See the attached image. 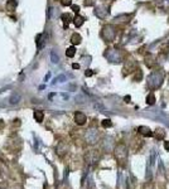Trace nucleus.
Instances as JSON below:
<instances>
[{
    "label": "nucleus",
    "mask_w": 169,
    "mask_h": 189,
    "mask_svg": "<svg viewBox=\"0 0 169 189\" xmlns=\"http://www.w3.org/2000/svg\"><path fill=\"white\" fill-rule=\"evenodd\" d=\"M74 54H76V48L74 47H70L68 49L66 50V56L67 57L71 58V57H74Z\"/></svg>",
    "instance_id": "18"
},
{
    "label": "nucleus",
    "mask_w": 169,
    "mask_h": 189,
    "mask_svg": "<svg viewBox=\"0 0 169 189\" xmlns=\"http://www.w3.org/2000/svg\"><path fill=\"white\" fill-rule=\"evenodd\" d=\"M135 68H136V63L130 59V61L126 62V64H125V67H124V73H130V72L135 71Z\"/></svg>",
    "instance_id": "8"
},
{
    "label": "nucleus",
    "mask_w": 169,
    "mask_h": 189,
    "mask_svg": "<svg viewBox=\"0 0 169 189\" xmlns=\"http://www.w3.org/2000/svg\"><path fill=\"white\" fill-rule=\"evenodd\" d=\"M128 19H129L128 15H120V16H116V18H115V20H119V22H125Z\"/></svg>",
    "instance_id": "22"
},
{
    "label": "nucleus",
    "mask_w": 169,
    "mask_h": 189,
    "mask_svg": "<svg viewBox=\"0 0 169 189\" xmlns=\"http://www.w3.org/2000/svg\"><path fill=\"white\" fill-rule=\"evenodd\" d=\"M81 40H82V38H81L80 34H77V33H74L73 36L71 37V42H72V44H73V46H77V44H80Z\"/></svg>",
    "instance_id": "11"
},
{
    "label": "nucleus",
    "mask_w": 169,
    "mask_h": 189,
    "mask_svg": "<svg viewBox=\"0 0 169 189\" xmlns=\"http://www.w3.org/2000/svg\"><path fill=\"white\" fill-rule=\"evenodd\" d=\"M42 38H43V34H38V37H37V46H38L39 49L42 48Z\"/></svg>",
    "instance_id": "21"
},
{
    "label": "nucleus",
    "mask_w": 169,
    "mask_h": 189,
    "mask_svg": "<svg viewBox=\"0 0 169 189\" xmlns=\"http://www.w3.org/2000/svg\"><path fill=\"white\" fill-rule=\"evenodd\" d=\"M95 4V0H84V5L86 6H91Z\"/></svg>",
    "instance_id": "24"
},
{
    "label": "nucleus",
    "mask_w": 169,
    "mask_h": 189,
    "mask_svg": "<svg viewBox=\"0 0 169 189\" xmlns=\"http://www.w3.org/2000/svg\"><path fill=\"white\" fill-rule=\"evenodd\" d=\"M50 59H52V63H56V64L60 62V57H58V54L54 52V50L50 53Z\"/></svg>",
    "instance_id": "19"
},
{
    "label": "nucleus",
    "mask_w": 169,
    "mask_h": 189,
    "mask_svg": "<svg viewBox=\"0 0 169 189\" xmlns=\"http://www.w3.org/2000/svg\"><path fill=\"white\" fill-rule=\"evenodd\" d=\"M147 104L148 105H154L155 104V96L154 93H149L148 97H147Z\"/></svg>",
    "instance_id": "16"
},
{
    "label": "nucleus",
    "mask_w": 169,
    "mask_h": 189,
    "mask_svg": "<svg viewBox=\"0 0 169 189\" xmlns=\"http://www.w3.org/2000/svg\"><path fill=\"white\" fill-rule=\"evenodd\" d=\"M101 125H102V127H111L112 126V122H111V120L106 119V120H104V121L101 122Z\"/></svg>",
    "instance_id": "20"
},
{
    "label": "nucleus",
    "mask_w": 169,
    "mask_h": 189,
    "mask_svg": "<svg viewBox=\"0 0 169 189\" xmlns=\"http://www.w3.org/2000/svg\"><path fill=\"white\" fill-rule=\"evenodd\" d=\"M15 8H16V2H15V0H9V2L6 3V10L8 12H13Z\"/></svg>",
    "instance_id": "14"
},
{
    "label": "nucleus",
    "mask_w": 169,
    "mask_h": 189,
    "mask_svg": "<svg viewBox=\"0 0 169 189\" xmlns=\"http://www.w3.org/2000/svg\"><path fill=\"white\" fill-rule=\"evenodd\" d=\"M163 83V73L162 72H158L154 71L149 77H148V87L151 90H155L159 88Z\"/></svg>",
    "instance_id": "1"
},
{
    "label": "nucleus",
    "mask_w": 169,
    "mask_h": 189,
    "mask_svg": "<svg viewBox=\"0 0 169 189\" xmlns=\"http://www.w3.org/2000/svg\"><path fill=\"white\" fill-rule=\"evenodd\" d=\"M95 15L97 16V18H100V19H105L106 16L109 15V9L106 6H104V5L97 6L95 9Z\"/></svg>",
    "instance_id": "6"
},
{
    "label": "nucleus",
    "mask_w": 169,
    "mask_h": 189,
    "mask_svg": "<svg viewBox=\"0 0 169 189\" xmlns=\"http://www.w3.org/2000/svg\"><path fill=\"white\" fill-rule=\"evenodd\" d=\"M72 10H73L76 14H77V13L80 12V6H78V5H73V6H72Z\"/></svg>",
    "instance_id": "25"
},
{
    "label": "nucleus",
    "mask_w": 169,
    "mask_h": 189,
    "mask_svg": "<svg viewBox=\"0 0 169 189\" xmlns=\"http://www.w3.org/2000/svg\"><path fill=\"white\" fill-rule=\"evenodd\" d=\"M86 121H87V117H86V115H84L83 112L78 111V112L74 114V122L77 124V125L82 126V125L86 124Z\"/></svg>",
    "instance_id": "7"
},
{
    "label": "nucleus",
    "mask_w": 169,
    "mask_h": 189,
    "mask_svg": "<svg viewBox=\"0 0 169 189\" xmlns=\"http://www.w3.org/2000/svg\"><path fill=\"white\" fill-rule=\"evenodd\" d=\"M72 68H73V70H78V68H80V64H78V63H73V64H72Z\"/></svg>",
    "instance_id": "27"
},
{
    "label": "nucleus",
    "mask_w": 169,
    "mask_h": 189,
    "mask_svg": "<svg viewBox=\"0 0 169 189\" xmlns=\"http://www.w3.org/2000/svg\"><path fill=\"white\" fill-rule=\"evenodd\" d=\"M83 22H84V18H83V16H81V15H77V16H76V18L73 19V23H74V25H76L77 28L81 27V25L83 24Z\"/></svg>",
    "instance_id": "13"
},
{
    "label": "nucleus",
    "mask_w": 169,
    "mask_h": 189,
    "mask_svg": "<svg viewBox=\"0 0 169 189\" xmlns=\"http://www.w3.org/2000/svg\"><path fill=\"white\" fill-rule=\"evenodd\" d=\"M19 101H20V94L19 93H13L10 96V100H9V102L12 105H16Z\"/></svg>",
    "instance_id": "12"
},
{
    "label": "nucleus",
    "mask_w": 169,
    "mask_h": 189,
    "mask_svg": "<svg viewBox=\"0 0 169 189\" xmlns=\"http://www.w3.org/2000/svg\"><path fill=\"white\" fill-rule=\"evenodd\" d=\"M138 132L141 134L143 136H148V137L153 136V131H151L148 126H139L138 127Z\"/></svg>",
    "instance_id": "9"
},
{
    "label": "nucleus",
    "mask_w": 169,
    "mask_h": 189,
    "mask_svg": "<svg viewBox=\"0 0 169 189\" xmlns=\"http://www.w3.org/2000/svg\"><path fill=\"white\" fill-rule=\"evenodd\" d=\"M62 20H63L64 27L67 28V27H68V24H70V22H71V16H70V14H63V15H62Z\"/></svg>",
    "instance_id": "17"
},
{
    "label": "nucleus",
    "mask_w": 169,
    "mask_h": 189,
    "mask_svg": "<svg viewBox=\"0 0 169 189\" xmlns=\"http://www.w3.org/2000/svg\"><path fill=\"white\" fill-rule=\"evenodd\" d=\"M102 37L106 42H114L115 37H116V30L112 25H105L102 28Z\"/></svg>",
    "instance_id": "2"
},
{
    "label": "nucleus",
    "mask_w": 169,
    "mask_h": 189,
    "mask_svg": "<svg viewBox=\"0 0 169 189\" xmlns=\"http://www.w3.org/2000/svg\"><path fill=\"white\" fill-rule=\"evenodd\" d=\"M164 148H165V150L169 151V141H165V143H164Z\"/></svg>",
    "instance_id": "28"
},
{
    "label": "nucleus",
    "mask_w": 169,
    "mask_h": 189,
    "mask_svg": "<svg viewBox=\"0 0 169 189\" xmlns=\"http://www.w3.org/2000/svg\"><path fill=\"white\" fill-rule=\"evenodd\" d=\"M34 119H36V121L42 122L43 121V119H44V112L43 111H40V110H36L34 111Z\"/></svg>",
    "instance_id": "10"
},
{
    "label": "nucleus",
    "mask_w": 169,
    "mask_h": 189,
    "mask_svg": "<svg viewBox=\"0 0 169 189\" xmlns=\"http://www.w3.org/2000/svg\"><path fill=\"white\" fill-rule=\"evenodd\" d=\"M84 137H86V140L90 143V144H94L97 141V137H98V132L97 130H94V129H90V130L86 132V135H84Z\"/></svg>",
    "instance_id": "5"
},
{
    "label": "nucleus",
    "mask_w": 169,
    "mask_h": 189,
    "mask_svg": "<svg viewBox=\"0 0 169 189\" xmlns=\"http://www.w3.org/2000/svg\"><path fill=\"white\" fill-rule=\"evenodd\" d=\"M71 3H72V0H61V4L63 6H68V5H71Z\"/></svg>",
    "instance_id": "23"
},
{
    "label": "nucleus",
    "mask_w": 169,
    "mask_h": 189,
    "mask_svg": "<svg viewBox=\"0 0 169 189\" xmlns=\"http://www.w3.org/2000/svg\"><path fill=\"white\" fill-rule=\"evenodd\" d=\"M164 136H165V131L163 130V129H157V131H155V137L158 140H162L164 139Z\"/></svg>",
    "instance_id": "15"
},
{
    "label": "nucleus",
    "mask_w": 169,
    "mask_h": 189,
    "mask_svg": "<svg viewBox=\"0 0 169 189\" xmlns=\"http://www.w3.org/2000/svg\"><path fill=\"white\" fill-rule=\"evenodd\" d=\"M115 158L121 163L126 160V158H128V150H126V146L124 144H119L115 148Z\"/></svg>",
    "instance_id": "3"
},
{
    "label": "nucleus",
    "mask_w": 169,
    "mask_h": 189,
    "mask_svg": "<svg viewBox=\"0 0 169 189\" xmlns=\"http://www.w3.org/2000/svg\"><path fill=\"white\" fill-rule=\"evenodd\" d=\"M84 74H86V77H91L92 74H94V72H92L91 70H87L86 72H84Z\"/></svg>",
    "instance_id": "26"
},
{
    "label": "nucleus",
    "mask_w": 169,
    "mask_h": 189,
    "mask_svg": "<svg viewBox=\"0 0 169 189\" xmlns=\"http://www.w3.org/2000/svg\"><path fill=\"white\" fill-rule=\"evenodd\" d=\"M105 57L112 63H120L121 62V54L119 53V50H116V49H107L106 53H105Z\"/></svg>",
    "instance_id": "4"
}]
</instances>
